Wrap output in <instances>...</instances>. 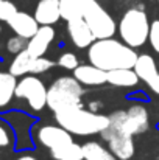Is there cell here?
<instances>
[{"mask_svg":"<svg viewBox=\"0 0 159 160\" xmlns=\"http://www.w3.org/2000/svg\"><path fill=\"white\" fill-rule=\"evenodd\" d=\"M137 58L139 56L136 54L134 48L112 38L97 39L89 47L91 64L97 65L105 72L117 70V68H133Z\"/></svg>","mask_w":159,"mask_h":160,"instance_id":"obj_1","label":"cell"},{"mask_svg":"<svg viewBox=\"0 0 159 160\" xmlns=\"http://www.w3.org/2000/svg\"><path fill=\"white\" fill-rule=\"evenodd\" d=\"M55 118L61 128L75 135H94L102 134L106 128H109V117L100 115L84 107H75L64 112L55 113Z\"/></svg>","mask_w":159,"mask_h":160,"instance_id":"obj_2","label":"cell"},{"mask_svg":"<svg viewBox=\"0 0 159 160\" xmlns=\"http://www.w3.org/2000/svg\"><path fill=\"white\" fill-rule=\"evenodd\" d=\"M39 142L55 160H83V146L72 140V134L61 126H44L38 132Z\"/></svg>","mask_w":159,"mask_h":160,"instance_id":"obj_3","label":"cell"},{"mask_svg":"<svg viewBox=\"0 0 159 160\" xmlns=\"http://www.w3.org/2000/svg\"><path fill=\"white\" fill-rule=\"evenodd\" d=\"M81 95L83 87L75 78L61 76L47 90V106L53 110V113L75 107H83Z\"/></svg>","mask_w":159,"mask_h":160,"instance_id":"obj_4","label":"cell"},{"mask_svg":"<svg viewBox=\"0 0 159 160\" xmlns=\"http://www.w3.org/2000/svg\"><path fill=\"white\" fill-rule=\"evenodd\" d=\"M150 25L151 23L148 22V17L142 9L131 8L123 14L119 23V33H120L122 41L128 47L137 48V47H142L148 41Z\"/></svg>","mask_w":159,"mask_h":160,"instance_id":"obj_5","label":"cell"},{"mask_svg":"<svg viewBox=\"0 0 159 160\" xmlns=\"http://www.w3.org/2000/svg\"><path fill=\"white\" fill-rule=\"evenodd\" d=\"M81 17L89 25L95 39L112 38L117 27L114 19L106 12V9L97 0H84L83 2V14Z\"/></svg>","mask_w":159,"mask_h":160,"instance_id":"obj_6","label":"cell"},{"mask_svg":"<svg viewBox=\"0 0 159 160\" xmlns=\"http://www.w3.org/2000/svg\"><path fill=\"white\" fill-rule=\"evenodd\" d=\"M109 126L119 131H123L130 135L144 132L148 128V112L140 104H134L128 110L114 112L109 117Z\"/></svg>","mask_w":159,"mask_h":160,"instance_id":"obj_7","label":"cell"},{"mask_svg":"<svg viewBox=\"0 0 159 160\" xmlns=\"http://www.w3.org/2000/svg\"><path fill=\"white\" fill-rule=\"evenodd\" d=\"M16 97L25 100L33 110H42L47 106V89L36 76H25L17 82Z\"/></svg>","mask_w":159,"mask_h":160,"instance_id":"obj_8","label":"cell"},{"mask_svg":"<svg viewBox=\"0 0 159 160\" xmlns=\"http://www.w3.org/2000/svg\"><path fill=\"white\" fill-rule=\"evenodd\" d=\"M103 138L106 140L109 151L117 157L119 160H130L134 154V142H133V135L114 129V128H106L102 132Z\"/></svg>","mask_w":159,"mask_h":160,"instance_id":"obj_9","label":"cell"},{"mask_svg":"<svg viewBox=\"0 0 159 160\" xmlns=\"http://www.w3.org/2000/svg\"><path fill=\"white\" fill-rule=\"evenodd\" d=\"M67 33H69V38L73 42V45L78 47V48L91 47L97 41L94 33L91 31L89 25L86 23V20L83 17L67 20Z\"/></svg>","mask_w":159,"mask_h":160,"instance_id":"obj_10","label":"cell"},{"mask_svg":"<svg viewBox=\"0 0 159 160\" xmlns=\"http://www.w3.org/2000/svg\"><path fill=\"white\" fill-rule=\"evenodd\" d=\"M6 23L17 36H20L24 39H31L41 27L38 23V20L34 19V16H30V14L22 12V11H17Z\"/></svg>","mask_w":159,"mask_h":160,"instance_id":"obj_11","label":"cell"},{"mask_svg":"<svg viewBox=\"0 0 159 160\" xmlns=\"http://www.w3.org/2000/svg\"><path fill=\"white\" fill-rule=\"evenodd\" d=\"M53 39H55V30L52 28V25H41L36 34L31 39H28L27 52L34 58H41L49 50Z\"/></svg>","mask_w":159,"mask_h":160,"instance_id":"obj_12","label":"cell"},{"mask_svg":"<svg viewBox=\"0 0 159 160\" xmlns=\"http://www.w3.org/2000/svg\"><path fill=\"white\" fill-rule=\"evenodd\" d=\"M73 78L84 86H102L108 82V72L98 68L94 64L89 65H78L73 70Z\"/></svg>","mask_w":159,"mask_h":160,"instance_id":"obj_13","label":"cell"},{"mask_svg":"<svg viewBox=\"0 0 159 160\" xmlns=\"http://www.w3.org/2000/svg\"><path fill=\"white\" fill-rule=\"evenodd\" d=\"M34 19L39 25H53L61 19L59 0H39L34 9Z\"/></svg>","mask_w":159,"mask_h":160,"instance_id":"obj_14","label":"cell"},{"mask_svg":"<svg viewBox=\"0 0 159 160\" xmlns=\"http://www.w3.org/2000/svg\"><path fill=\"white\" fill-rule=\"evenodd\" d=\"M139 81L140 79L133 68H117L108 72V82L115 87H134Z\"/></svg>","mask_w":159,"mask_h":160,"instance_id":"obj_15","label":"cell"},{"mask_svg":"<svg viewBox=\"0 0 159 160\" xmlns=\"http://www.w3.org/2000/svg\"><path fill=\"white\" fill-rule=\"evenodd\" d=\"M133 70L137 73L139 79H142L144 82H150L153 78H156L158 73V67H156V62L155 59L150 56V54H140L133 67Z\"/></svg>","mask_w":159,"mask_h":160,"instance_id":"obj_16","label":"cell"},{"mask_svg":"<svg viewBox=\"0 0 159 160\" xmlns=\"http://www.w3.org/2000/svg\"><path fill=\"white\" fill-rule=\"evenodd\" d=\"M16 76L11 73L0 72V107L6 106L13 100V97H16Z\"/></svg>","mask_w":159,"mask_h":160,"instance_id":"obj_17","label":"cell"},{"mask_svg":"<svg viewBox=\"0 0 159 160\" xmlns=\"http://www.w3.org/2000/svg\"><path fill=\"white\" fill-rule=\"evenodd\" d=\"M33 61H34V56H31L27 50L20 52L13 59V62L9 65V73L14 76H24L27 73H31Z\"/></svg>","mask_w":159,"mask_h":160,"instance_id":"obj_18","label":"cell"},{"mask_svg":"<svg viewBox=\"0 0 159 160\" xmlns=\"http://www.w3.org/2000/svg\"><path fill=\"white\" fill-rule=\"evenodd\" d=\"M83 159L84 160H119L109 149L97 142H89L83 145Z\"/></svg>","mask_w":159,"mask_h":160,"instance_id":"obj_19","label":"cell"},{"mask_svg":"<svg viewBox=\"0 0 159 160\" xmlns=\"http://www.w3.org/2000/svg\"><path fill=\"white\" fill-rule=\"evenodd\" d=\"M83 2L84 0H59L61 17L64 20H72L81 17L83 14Z\"/></svg>","mask_w":159,"mask_h":160,"instance_id":"obj_20","label":"cell"},{"mask_svg":"<svg viewBox=\"0 0 159 160\" xmlns=\"http://www.w3.org/2000/svg\"><path fill=\"white\" fill-rule=\"evenodd\" d=\"M53 65H55L53 61L47 59V58H44V56H41V58H34V61H33V67H31V73H33V75L44 73V72L50 70Z\"/></svg>","mask_w":159,"mask_h":160,"instance_id":"obj_21","label":"cell"},{"mask_svg":"<svg viewBox=\"0 0 159 160\" xmlns=\"http://www.w3.org/2000/svg\"><path fill=\"white\" fill-rule=\"evenodd\" d=\"M17 12V8L9 0H0V20L8 22L14 14Z\"/></svg>","mask_w":159,"mask_h":160,"instance_id":"obj_22","label":"cell"},{"mask_svg":"<svg viewBox=\"0 0 159 160\" xmlns=\"http://www.w3.org/2000/svg\"><path fill=\"white\" fill-rule=\"evenodd\" d=\"M58 65L62 67V68H66V70H75L80 64H78V58L73 53H64L59 56Z\"/></svg>","mask_w":159,"mask_h":160,"instance_id":"obj_23","label":"cell"},{"mask_svg":"<svg viewBox=\"0 0 159 160\" xmlns=\"http://www.w3.org/2000/svg\"><path fill=\"white\" fill-rule=\"evenodd\" d=\"M27 39H24V38H20V36H16V38H11L9 41H8V52L9 53H14V54H19L20 52H24V50H27V42H25Z\"/></svg>","mask_w":159,"mask_h":160,"instance_id":"obj_24","label":"cell"},{"mask_svg":"<svg viewBox=\"0 0 159 160\" xmlns=\"http://www.w3.org/2000/svg\"><path fill=\"white\" fill-rule=\"evenodd\" d=\"M148 41H150V45L153 47V50L159 53V20H153L151 22Z\"/></svg>","mask_w":159,"mask_h":160,"instance_id":"obj_25","label":"cell"},{"mask_svg":"<svg viewBox=\"0 0 159 160\" xmlns=\"http://www.w3.org/2000/svg\"><path fill=\"white\" fill-rule=\"evenodd\" d=\"M9 143H11V138H9L8 131H6L3 126H0V148H5V146H8Z\"/></svg>","mask_w":159,"mask_h":160,"instance_id":"obj_26","label":"cell"},{"mask_svg":"<svg viewBox=\"0 0 159 160\" xmlns=\"http://www.w3.org/2000/svg\"><path fill=\"white\" fill-rule=\"evenodd\" d=\"M148 87H150L155 93H158L159 95V75L156 76V78H153V79L148 82Z\"/></svg>","mask_w":159,"mask_h":160,"instance_id":"obj_27","label":"cell"},{"mask_svg":"<svg viewBox=\"0 0 159 160\" xmlns=\"http://www.w3.org/2000/svg\"><path fill=\"white\" fill-rule=\"evenodd\" d=\"M17 160H38V159H34L33 156H22V157H19Z\"/></svg>","mask_w":159,"mask_h":160,"instance_id":"obj_28","label":"cell"},{"mask_svg":"<svg viewBox=\"0 0 159 160\" xmlns=\"http://www.w3.org/2000/svg\"><path fill=\"white\" fill-rule=\"evenodd\" d=\"M0 31H2V27H0Z\"/></svg>","mask_w":159,"mask_h":160,"instance_id":"obj_29","label":"cell"},{"mask_svg":"<svg viewBox=\"0 0 159 160\" xmlns=\"http://www.w3.org/2000/svg\"><path fill=\"white\" fill-rule=\"evenodd\" d=\"M83 160H84V159H83Z\"/></svg>","mask_w":159,"mask_h":160,"instance_id":"obj_30","label":"cell"},{"mask_svg":"<svg viewBox=\"0 0 159 160\" xmlns=\"http://www.w3.org/2000/svg\"><path fill=\"white\" fill-rule=\"evenodd\" d=\"M158 2H159V0H158Z\"/></svg>","mask_w":159,"mask_h":160,"instance_id":"obj_31","label":"cell"}]
</instances>
